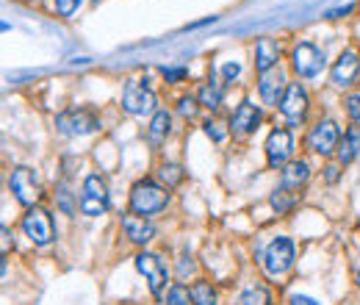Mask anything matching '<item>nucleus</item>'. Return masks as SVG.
<instances>
[{"label":"nucleus","mask_w":360,"mask_h":305,"mask_svg":"<svg viewBox=\"0 0 360 305\" xmlns=\"http://www.w3.org/2000/svg\"><path fill=\"white\" fill-rule=\"evenodd\" d=\"M236 305H269V292L266 289H247Z\"/></svg>","instance_id":"23"},{"label":"nucleus","mask_w":360,"mask_h":305,"mask_svg":"<svg viewBox=\"0 0 360 305\" xmlns=\"http://www.w3.org/2000/svg\"><path fill=\"white\" fill-rule=\"evenodd\" d=\"M59 206H62L67 214H72V211H75V206H72V200H70V192H67L64 186L59 189Z\"/></svg>","instance_id":"33"},{"label":"nucleus","mask_w":360,"mask_h":305,"mask_svg":"<svg viewBox=\"0 0 360 305\" xmlns=\"http://www.w3.org/2000/svg\"><path fill=\"white\" fill-rule=\"evenodd\" d=\"M327 178L336 180V178H338V169H336V166H327Z\"/></svg>","instance_id":"38"},{"label":"nucleus","mask_w":360,"mask_h":305,"mask_svg":"<svg viewBox=\"0 0 360 305\" xmlns=\"http://www.w3.org/2000/svg\"><path fill=\"white\" fill-rule=\"evenodd\" d=\"M78 6H80V0H56V8H59V14L62 17H70L78 11Z\"/></svg>","instance_id":"27"},{"label":"nucleus","mask_w":360,"mask_h":305,"mask_svg":"<svg viewBox=\"0 0 360 305\" xmlns=\"http://www.w3.org/2000/svg\"><path fill=\"white\" fill-rule=\"evenodd\" d=\"M136 269L147 278L150 292H152L155 297H161L164 289H166V283H169V272H166L164 261H161L158 255H152V253H139V255H136Z\"/></svg>","instance_id":"6"},{"label":"nucleus","mask_w":360,"mask_h":305,"mask_svg":"<svg viewBox=\"0 0 360 305\" xmlns=\"http://www.w3.org/2000/svg\"><path fill=\"white\" fill-rule=\"evenodd\" d=\"M78 206L86 217H100L108 208V189H106V180L100 175H89L83 180V197Z\"/></svg>","instance_id":"2"},{"label":"nucleus","mask_w":360,"mask_h":305,"mask_svg":"<svg viewBox=\"0 0 360 305\" xmlns=\"http://www.w3.org/2000/svg\"><path fill=\"white\" fill-rule=\"evenodd\" d=\"M291 264H294V241L286 239V236H280V239H275V241L266 247V253H264V267H266L269 275H283V272L291 269Z\"/></svg>","instance_id":"7"},{"label":"nucleus","mask_w":360,"mask_h":305,"mask_svg":"<svg viewBox=\"0 0 360 305\" xmlns=\"http://www.w3.org/2000/svg\"><path fill=\"white\" fill-rule=\"evenodd\" d=\"M178 111H180V114H186V117H194V114H197L194 97H180V103H178Z\"/></svg>","instance_id":"28"},{"label":"nucleus","mask_w":360,"mask_h":305,"mask_svg":"<svg viewBox=\"0 0 360 305\" xmlns=\"http://www.w3.org/2000/svg\"><path fill=\"white\" fill-rule=\"evenodd\" d=\"M206 108H219V103H222V92H219V86H214V83H206L203 89H200V97H197Z\"/></svg>","instance_id":"22"},{"label":"nucleus","mask_w":360,"mask_h":305,"mask_svg":"<svg viewBox=\"0 0 360 305\" xmlns=\"http://www.w3.org/2000/svg\"><path fill=\"white\" fill-rule=\"evenodd\" d=\"M308 180V164L305 161H291L283 172V189H296Z\"/></svg>","instance_id":"19"},{"label":"nucleus","mask_w":360,"mask_h":305,"mask_svg":"<svg viewBox=\"0 0 360 305\" xmlns=\"http://www.w3.org/2000/svg\"><path fill=\"white\" fill-rule=\"evenodd\" d=\"M308 108V94L299 83H288L286 92H283V100H280V111L286 114L288 120H302Z\"/></svg>","instance_id":"12"},{"label":"nucleus","mask_w":360,"mask_h":305,"mask_svg":"<svg viewBox=\"0 0 360 305\" xmlns=\"http://www.w3.org/2000/svg\"><path fill=\"white\" fill-rule=\"evenodd\" d=\"M8 189H11V194H14L22 206H31V208H34V203L39 200V180H36V172L28 169V166H17V169L11 172Z\"/></svg>","instance_id":"5"},{"label":"nucleus","mask_w":360,"mask_h":305,"mask_svg":"<svg viewBox=\"0 0 360 305\" xmlns=\"http://www.w3.org/2000/svg\"><path fill=\"white\" fill-rule=\"evenodd\" d=\"M322 67H324V53H322L316 45L302 42V45L294 48V70H296V76L299 78L319 76Z\"/></svg>","instance_id":"9"},{"label":"nucleus","mask_w":360,"mask_h":305,"mask_svg":"<svg viewBox=\"0 0 360 305\" xmlns=\"http://www.w3.org/2000/svg\"><path fill=\"white\" fill-rule=\"evenodd\" d=\"M22 230L28 233V239L39 247L50 244L56 239V228H53V217L45 211V208H31L25 217H22Z\"/></svg>","instance_id":"4"},{"label":"nucleus","mask_w":360,"mask_h":305,"mask_svg":"<svg viewBox=\"0 0 360 305\" xmlns=\"http://www.w3.org/2000/svg\"><path fill=\"white\" fill-rule=\"evenodd\" d=\"M122 230H125V236H128L134 244H147V241L155 236V225L147 222L144 217H134V214L122 217Z\"/></svg>","instance_id":"13"},{"label":"nucleus","mask_w":360,"mask_h":305,"mask_svg":"<svg viewBox=\"0 0 360 305\" xmlns=\"http://www.w3.org/2000/svg\"><path fill=\"white\" fill-rule=\"evenodd\" d=\"M122 108H125L128 114H136V117L150 114V111L155 108V94H152V89H150L147 83H142V80H128L125 89H122Z\"/></svg>","instance_id":"3"},{"label":"nucleus","mask_w":360,"mask_h":305,"mask_svg":"<svg viewBox=\"0 0 360 305\" xmlns=\"http://www.w3.org/2000/svg\"><path fill=\"white\" fill-rule=\"evenodd\" d=\"M238 73H241V64H236V62H227V64L222 67V76H224V80L238 78Z\"/></svg>","instance_id":"32"},{"label":"nucleus","mask_w":360,"mask_h":305,"mask_svg":"<svg viewBox=\"0 0 360 305\" xmlns=\"http://www.w3.org/2000/svg\"><path fill=\"white\" fill-rule=\"evenodd\" d=\"M56 128L67 136H86L92 131H97V117L92 111H83V108H72L56 117Z\"/></svg>","instance_id":"8"},{"label":"nucleus","mask_w":360,"mask_h":305,"mask_svg":"<svg viewBox=\"0 0 360 305\" xmlns=\"http://www.w3.org/2000/svg\"><path fill=\"white\" fill-rule=\"evenodd\" d=\"M338 142H341V136H338V125H336L333 120L319 122V125L310 131V136H308L310 150L319 152V155H330L333 150H338Z\"/></svg>","instance_id":"10"},{"label":"nucleus","mask_w":360,"mask_h":305,"mask_svg":"<svg viewBox=\"0 0 360 305\" xmlns=\"http://www.w3.org/2000/svg\"><path fill=\"white\" fill-rule=\"evenodd\" d=\"M166 136H169V114L166 111H155L152 114V122H150V142L152 145H161Z\"/></svg>","instance_id":"20"},{"label":"nucleus","mask_w":360,"mask_h":305,"mask_svg":"<svg viewBox=\"0 0 360 305\" xmlns=\"http://www.w3.org/2000/svg\"><path fill=\"white\" fill-rule=\"evenodd\" d=\"M278 56H280V50H278V45H275L272 39H258V48H255V67H258L261 76L278 67Z\"/></svg>","instance_id":"17"},{"label":"nucleus","mask_w":360,"mask_h":305,"mask_svg":"<svg viewBox=\"0 0 360 305\" xmlns=\"http://www.w3.org/2000/svg\"><path fill=\"white\" fill-rule=\"evenodd\" d=\"M291 305H322V303L313 300V297H305V295H294V297H291Z\"/></svg>","instance_id":"34"},{"label":"nucleus","mask_w":360,"mask_h":305,"mask_svg":"<svg viewBox=\"0 0 360 305\" xmlns=\"http://www.w3.org/2000/svg\"><path fill=\"white\" fill-rule=\"evenodd\" d=\"M347 111L352 120H360V94H350L347 97Z\"/></svg>","instance_id":"30"},{"label":"nucleus","mask_w":360,"mask_h":305,"mask_svg":"<svg viewBox=\"0 0 360 305\" xmlns=\"http://www.w3.org/2000/svg\"><path fill=\"white\" fill-rule=\"evenodd\" d=\"M352 11V6H344V8H333V11H327V17H344V14H350Z\"/></svg>","instance_id":"36"},{"label":"nucleus","mask_w":360,"mask_h":305,"mask_svg":"<svg viewBox=\"0 0 360 305\" xmlns=\"http://www.w3.org/2000/svg\"><path fill=\"white\" fill-rule=\"evenodd\" d=\"M272 206H275L278 211H288V208L294 206V194H288V189H278V192L272 194Z\"/></svg>","instance_id":"26"},{"label":"nucleus","mask_w":360,"mask_h":305,"mask_svg":"<svg viewBox=\"0 0 360 305\" xmlns=\"http://www.w3.org/2000/svg\"><path fill=\"white\" fill-rule=\"evenodd\" d=\"M291 150H294V136L286 128H278L269 134L266 139V158L272 166H283L288 158H291Z\"/></svg>","instance_id":"11"},{"label":"nucleus","mask_w":360,"mask_h":305,"mask_svg":"<svg viewBox=\"0 0 360 305\" xmlns=\"http://www.w3.org/2000/svg\"><path fill=\"white\" fill-rule=\"evenodd\" d=\"M358 70H360L358 56L355 53H341V59L333 67V83L336 86H350L358 78Z\"/></svg>","instance_id":"16"},{"label":"nucleus","mask_w":360,"mask_h":305,"mask_svg":"<svg viewBox=\"0 0 360 305\" xmlns=\"http://www.w3.org/2000/svg\"><path fill=\"white\" fill-rule=\"evenodd\" d=\"M186 76H189L186 67H164V78L166 80H183Z\"/></svg>","instance_id":"29"},{"label":"nucleus","mask_w":360,"mask_h":305,"mask_svg":"<svg viewBox=\"0 0 360 305\" xmlns=\"http://www.w3.org/2000/svg\"><path fill=\"white\" fill-rule=\"evenodd\" d=\"M166 305H194V300H192L189 289H183V286H172V292L166 295Z\"/></svg>","instance_id":"24"},{"label":"nucleus","mask_w":360,"mask_h":305,"mask_svg":"<svg viewBox=\"0 0 360 305\" xmlns=\"http://www.w3.org/2000/svg\"><path fill=\"white\" fill-rule=\"evenodd\" d=\"M261 97L266 106H275L283 100V73L278 67L261 76Z\"/></svg>","instance_id":"15"},{"label":"nucleus","mask_w":360,"mask_h":305,"mask_svg":"<svg viewBox=\"0 0 360 305\" xmlns=\"http://www.w3.org/2000/svg\"><path fill=\"white\" fill-rule=\"evenodd\" d=\"M166 203H169L166 189L155 186L152 180H142V183H136V186L131 189V208H134V214H139V217H150V214L164 211Z\"/></svg>","instance_id":"1"},{"label":"nucleus","mask_w":360,"mask_h":305,"mask_svg":"<svg viewBox=\"0 0 360 305\" xmlns=\"http://www.w3.org/2000/svg\"><path fill=\"white\" fill-rule=\"evenodd\" d=\"M360 150V131L358 128H352V131H347L344 134V139L338 142V158H341V164H350Z\"/></svg>","instance_id":"18"},{"label":"nucleus","mask_w":360,"mask_h":305,"mask_svg":"<svg viewBox=\"0 0 360 305\" xmlns=\"http://www.w3.org/2000/svg\"><path fill=\"white\" fill-rule=\"evenodd\" d=\"M358 286H360V269H358Z\"/></svg>","instance_id":"39"},{"label":"nucleus","mask_w":360,"mask_h":305,"mask_svg":"<svg viewBox=\"0 0 360 305\" xmlns=\"http://www.w3.org/2000/svg\"><path fill=\"white\" fill-rule=\"evenodd\" d=\"M258 122H261V111H258L252 103H241V106L236 108L230 125H233L236 134H252V131L258 128Z\"/></svg>","instance_id":"14"},{"label":"nucleus","mask_w":360,"mask_h":305,"mask_svg":"<svg viewBox=\"0 0 360 305\" xmlns=\"http://www.w3.org/2000/svg\"><path fill=\"white\" fill-rule=\"evenodd\" d=\"M192 269H194V264H192V258H186V255H183V258H180V275L186 278V272H192Z\"/></svg>","instance_id":"35"},{"label":"nucleus","mask_w":360,"mask_h":305,"mask_svg":"<svg viewBox=\"0 0 360 305\" xmlns=\"http://www.w3.org/2000/svg\"><path fill=\"white\" fill-rule=\"evenodd\" d=\"M192 300H194V305H216L214 286H211V283H206V281L194 283V289H192Z\"/></svg>","instance_id":"21"},{"label":"nucleus","mask_w":360,"mask_h":305,"mask_svg":"<svg viewBox=\"0 0 360 305\" xmlns=\"http://www.w3.org/2000/svg\"><path fill=\"white\" fill-rule=\"evenodd\" d=\"M206 134H208V136H214V142H222V139L227 136V134L222 131V125H219V122H211V120L206 122Z\"/></svg>","instance_id":"31"},{"label":"nucleus","mask_w":360,"mask_h":305,"mask_svg":"<svg viewBox=\"0 0 360 305\" xmlns=\"http://www.w3.org/2000/svg\"><path fill=\"white\" fill-rule=\"evenodd\" d=\"M8 244H11V233L8 228H3V253H8Z\"/></svg>","instance_id":"37"},{"label":"nucleus","mask_w":360,"mask_h":305,"mask_svg":"<svg viewBox=\"0 0 360 305\" xmlns=\"http://www.w3.org/2000/svg\"><path fill=\"white\" fill-rule=\"evenodd\" d=\"M161 180L166 183V186H178L180 180H183V172H180V166H175V164H166V166H161Z\"/></svg>","instance_id":"25"}]
</instances>
